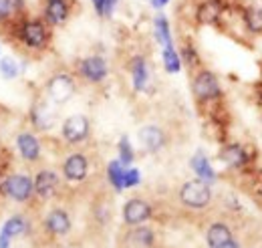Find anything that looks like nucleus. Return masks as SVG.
<instances>
[{"instance_id": "17", "label": "nucleus", "mask_w": 262, "mask_h": 248, "mask_svg": "<svg viewBox=\"0 0 262 248\" xmlns=\"http://www.w3.org/2000/svg\"><path fill=\"white\" fill-rule=\"evenodd\" d=\"M206 238H208V246H210V248H218L220 244L228 242L230 238H232V232H230V228L226 226V224H222V222H216V224H212V226L208 228V234H206Z\"/></svg>"}, {"instance_id": "15", "label": "nucleus", "mask_w": 262, "mask_h": 248, "mask_svg": "<svg viewBox=\"0 0 262 248\" xmlns=\"http://www.w3.org/2000/svg\"><path fill=\"white\" fill-rule=\"evenodd\" d=\"M45 226H47V230L51 234L63 236V234H67L71 230V218H69V214H67L65 210L57 208V210H51L49 212V216L45 220Z\"/></svg>"}, {"instance_id": "12", "label": "nucleus", "mask_w": 262, "mask_h": 248, "mask_svg": "<svg viewBox=\"0 0 262 248\" xmlns=\"http://www.w3.org/2000/svg\"><path fill=\"white\" fill-rule=\"evenodd\" d=\"M31 119H33L34 127L47 131V129H51V127L55 125V121H57V113H55V109H53L51 103L40 101V103H36V105L33 107Z\"/></svg>"}, {"instance_id": "32", "label": "nucleus", "mask_w": 262, "mask_h": 248, "mask_svg": "<svg viewBox=\"0 0 262 248\" xmlns=\"http://www.w3.org/2000/svg\"><path fill=\"white\" fill-rule=\"evenodd\" d=\"M139 184V172L137 170H125V188H133Z\"/></svg>"}, {"instance_id": "18", "label": "nucleus", "mask_w": 262, "mask_h": 248, "mask_svg": "<svg viewBox=\"0 0 262 248\" xmlns=\"http://www.w3.org/2000/svg\"><path fill=\"white\" fill-rule=\"evenodd\" d=\"M131 73H133V87L137 91H141L147 83V65L141 57H135L131 61Z\"/></svg>"}, {"instance_id": "14", "label": "nucleus", "mask_w": 262, "mask_h": 248, "mask_svg": "<svg viewBox=\"0 0 262 248\" xmlns=\"http://www.w3.org/2000/svg\"><path fill=\"white\" fill-rule=\"evenodd\" d=\"M222 12H224L222 0H204V2L198 6L196 16L202 25H216V23L220 20Z\"/></svg>"}, {"instance_id": "3", "label": "nucleus", "mask_w": 262, "mask_h": 248, "mask_svg": "<svg viewBox=\"0 0 262 248\" xmlns=\"http://www.w3.org/2000/svg\"><path fill=\"white\" fill-rule=\"evenodd\" d=\"M47 93H49L53 103H59V105L67 103L75 95V81H73V77L67 75V73L53 75L49 79V83H47Z\"/></svg>"}, {"instance_id": "20", "label": "nucleus", "mask_w": 262, "mask_h": 248, "mask_svg": "<svg viewBox=\"0 0 262 248\" xmlns=\"http://www.w3.org/2000/svg\"><path fill=\"white\" fill-rule=\"evenodd\" d=\"M220 155H222V159H224L228 166H244L246 159H248V157H246V152H244L242 146H238V143L224 148Z\"/></svg>"}, {"instance_id": "13", "label": "nucleus", "mask_w": 262, "mask_h": 248, "mask_svg": "<svg viewBox=\"0 0 262 248\" xmlns=\"http://www.w3.org/2000/svg\"><path fill=\"white\" fill-rule=\"evenodd\" d=\"M81 75L91 83H99L107 77V63L101 57H87L81 63Z\"/></svg>"}, {"instance_id": "34", "label": "nucleus", "mask_w": 262, "mask_h": 248, "mask_svg": "<svg viewBox=\"0 0 262 248\" xmlns=\"http://www.w3.org/2000/svg\"><path fill=\"white\" fill-rule=\"evenodd\" d=\"M218 248H240V244H238L236 240H232V238H230L228 242H224V244H220V246H218Z\"/></svg>"}, {"instance_id": "6", "label": "nucleus", "mask_w": 262, "mask_h": 248, "mask_svg": "<svg viewBox=\"0 0 262 248\" xmlns=\"http://www.w3.org/2000/svg\"><path fill=\"white\" fill-rule=\"evenodd\" d=\"M89 135V119L85 115H71L63 123V137L69 143H81Z\"/></svg>"}, {"instance_id": "33", "label": "nucleus", "mask_w": 262, "mask_h": 248, "mask_svg": "<svg viewBox=\"0 0 262 248\" xmlns=\"http://www.w3.org/2000/svg\"><path fill=\"white\" fill-rule=\"evenodd\" d=\"M167 2H169V0H149V4H151L154 8H164V6H167Z\"/></svg>"}, {"instance_id": "30", "label": "nucleus", "mask_w": 262, "mask_h": 248, "mask_svg": "<svg viewBox=\"0 0 262 248\" xmlns=\"http://www.w3.org/2000/svg\"><path fill=\"white\" fill-rule=\"evenodd\" d=\"M119 161L123 166H129L133 161V150H131L127 137H121V141H119Z\"/></svg>"}, {"instance_id": "27", "label": "nucleus", "mask_w": 262, "mask_h": 248, "mask_svg": "<svg viewBox=\"0 0 262 248\" xmlns=\"http://www.w3.org/2000/svg\"><path fill=\"white\" fill-rule=\"evenodd\" d=\"M164 63H165V69H167L169 73H178V71H180L182 61H180L178 53L173 51V47H171V49H165L164 51Z\"/></svg>"}, {"instance_id": "26", "label": "nucleus", "mask_w": 262, "mask_h": 248, "mask_svg": "<svg viewBox=\"0 0 262 248\" xmlns=\"http://www.w3.org/2000/svg\"><path fill=\"white\" fill-rule=\"evenodd\" d=\"M25 8V0H0V23Z\"/></svg>"}, {"instance_id": "24", "label": "nucleus", "mask_w": 262, "mask_h": 248, "mask_svg": "<svg viewBox=\"0 0 262 248\" xmlns=\"http://www.w3.org/2000/svg\"><path fill=\"white\" fill-rule=\"evenodd\" d=\"M156 36L165 49H171V34H169V23L164 14H158L156 18Z\"/></svg>"}, {"instance_id": "23", "label": "nucleus", "mask_w": 262, "mask_h": 248, "mask_svg": "<svg viewBox=\"0 0 262 248\" xmlns=\"http://www.w3.org/2000/svg\"><path fill=\"white\" fill-rule=\"evenodd\" d=\"M27 220L23 216H12L6 220V224H4V228H2V232L8 236V238H12V236H20V234H25L27 232Z\"/></svg>"}, {"instance_id": "7", "label": "nucleus", "mask_w": 262, "mask_h": 248, "mask_svg": "<svg viewBox=\"0 0 262 248\" xmlns=\"http://www.w3.org/2000/svg\"><path fill=\"white\" fill-rule=\"evenodd\" d=\"M33 182H34V192H36V196L42 198V200L53 198V196L57 194V190H59V176H57L55 172H51V170H40V172L34 176Z\"/></svg>"}, {"instance_id": "28", "label": "nucleus", "mask_w": 262, "mask_h": 248, "mask_svg": "<svg viewBox=\"0 0 262 248\" xmlns=\"http://www.w3.org/2000/svg\"><path fill=\"white\" fill-rule=\"evenodd\" d=\"M0 73H2V77H6V79H14V77L18 75L16 61L10 59V57H4V59L0 61Z\"/></svg>"}, {"instance_id": "4", "label": "nucleus", "mask_w": 262, "mask_h": 248, "mask_svg": "<svg viewBox=\"0 0 262 248\" xmlns=\"http://www.w3.org/2000/svg\"><path fill=\"white\" fill-rule=\"evenodd\" d=\"M20 40L29 49H36V51L42 49L47 45V40H49V31H47L45 23L38 20V18L23 23V27H20Z\"/></svg>"}, {"instance_id": "25", "label": "nucleus", "mask_w": 262, "mask_h": 248, "mask_svg": "<svg viewBox=\"0 0 262 248\" xmlns=\"http://www.w3.org/2000/svg\"><path fill=\"white\" fill-rule=\"evenodd\" d=\"M129 240L137 246H151L154 244V232L145 226H137L129 234Z\"/></svg>"}, {"instance_id": "9", "label": "nucleus", "mask_w": 262, "mask_h": 248, "mask_svg": "<svg viewBox=\"0 0 262 248\" xmlns=\"http://www.w3.org/2000/svg\"><path fill=\"white\" fill-rule=\"evenodd\" d=\"M151 216V206L145 202V200H139V198H133L129 200L125 206H123V220L131 224V226H137V224H143L145 220H149Z\"/></svg>"}, {"instance_id": "21", "label": "nucleus", "mask_w": 262, "mask_h": 248, "mask_svg": "<svg viewBox=\"0 0 262 248\" xmlns=\"http://www.w3.org/2000/svg\"><path fill=\"white\" fill-rule=\"evenodd\" d=\"M192 168H194V172L200 176V180H204V182H214V180H216V174H214V170L210 168V161L202 154H198L196 157L192 159Z\"/></svg>"}, {"instance_id": "2", "label": "nucleus", "mask_w": 262, "mask_h": 248, "mask_svg": "<svg viewBox=\"0 0 262 248\" xmlns=\"http://www.w3.org/2000/svg\"><path fill=\"white\" fill-rule=\"evenodd\" d=\"M2 192H4V196H8L14 202H29L34 192V182L25 174H14L4 180Z\"/></svg>"}, {"instance_id": "1", "label": "nucleus", "mask_w": 262, "mask_h": 248, "mask_svg": "<svg viewBox=\"0 0 262 248\" xmlns=\"http://www.w3.org/2000/svg\"><path fill=\"white\" fill-rule=\"evenodd\" d=\"M180 200L188 208H206L212 200V190L204 180H190L180 190Z\"/></svg>"}, {"instance_id": "16", "label": "nucleus", "mask_w": 262, "mask_h": 248, "mask_svg": "<svg viewBox=\"0 0 262 248\" xmlns=\"http://www.w3.org/2000/svg\"><path fill=\"white\" fill-rule=\"evenodd\" d=\"M16 148H18V154L23 155L27 161H34L40 155V141L34 137L33 133H20L16 137Z\"/></svg>"}, {"instance_id": "31", "label": "nucleus", "mask_w": 262, "mask_h": 248, "mask_svg": "<svg viewBox=\"0 0 262 248\" xmlns=\"http://www.w3.org/2000/svg\"><path fill=\"white\" fill-rule=\"evenodd\" d=\"M184 61L188 63L190 67H196L198 63H200V59H198V55H196V49H194V47H186V49H184Z\"/></svg>"}, {"instance_id": "29", "label": "nucleus", "mask_w": 262, "mask_h": 248, "mask_svg": "<svg viewBox=\"0 0 262 248\" xmlns=\"http://www.w3.org/2000/svg\"><path fill=\"white\" fill-rule=\"evenodd\" d=\"M115 4H117V0H93V6L97 10V14L99 16H105V18L113 14Z\"/></svg>"}, {"instance_id": "19", "label": "nucleus", "mask_w": 262, "mask_h": 248, "mask_svg": "<svg viewBox=\"0 0 262 248\" xmlns=\"http://www.w3.org/2000/svg\"><path fill=\"white\" fill-rule=\"evenodd\" d=\"M107 176H109V182L113 184L115 190H123L125 188V168L119 159L111 161L109 168H107Z\"/></svg>"}, {"instance_id": "11", "label": "nucleus", "mask_w": 262, "mask_h": 248, "mask_svg": "<svg viewBox=\"0 0 262 248\" xmlns=\"http://www.w3.org/2000/svg\"><path fill=\"white\" fill-rule=\"evenodd\" d=\"M69 14H71L69 0H47V4H45V18H47V23H51L55 27L65 25Z\"/></svg>"}, {"instance_id": "10", "label": "nucleus", "mask_w": 262, "mask_h": 248, "mask_svg": "<svg viewBox=\"0 0 262 248\" xmlns=\"http://www.w3.org/2000/svg\"><path fill=\"white\" fill-rule=\"evenodd\" d=\"M139 141H141V146H143L147 152L156 154V152H160L165 146L164 129L158 127V125H145V127L139 129Z\"/></svg>"}, {"instance_id": "22", "label": "nucleus", "mask_w": 262, "mask_h": 248, "mask_svg": "<svg viewBox=\"0 0 262 248\" xmlns=\"http://www.w3.org/2000/svg\"><path fill=\"white\" fill-rule=\"evenodd\" d=\"M244 23H246L248 31L262 32V8H258V6H248L244 10Z\"/></svg>"}, {"instance_id": "5", "label": "nucleus", "mask_w": 262, "mask_h": 248, "mask_svg": "<svg viewBox=\"0 0 262 248\" xmlns=\"http://www.w3.org/2000/svg\"><path fill=\"white\" fill-rule=\"evenodd\" d=\"M194 95L200 101H210V99H216L220 95V85H218V79L212 71H200L194 79Z\"/></svg>"}, {"instance_id": "8", "label": "nucleus", "mask_w": 262, "mask_h": 248, "mask_svg": "<svg viewBox=\"0 0 262 248\" xmlns=\"http://www.w3.org/2000/svg\"><path fill=\"white\" fill-rule=\"evenodd\" d=\"M89 172V161L83 154L69 155L63 163V174L69 182H83Z\"/></svg>"}]
</instances>
